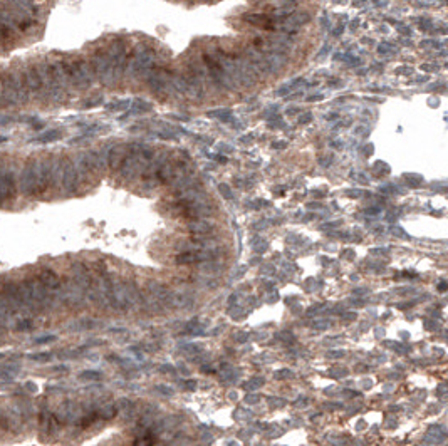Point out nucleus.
Listing matches in <instances>:
<instances>
[{
	"instance_id": "1",
	"label": "nucleus",
	"mask_w": 448,
	"mask_h": 446,
	"mask_svg": "<svg viewBox=\"0 0 448 446\" xmlns=\"http://www.w3.org/2000/svg\"><path fill=\"white\" fill-rule=\"evenodd\" d=\"M19 187L25 196H39L50 188V159L30 158L21 171Z\"/></svg>"
},
{
	"instance_id": "2",
	"label": "nucleus",
	"mask_w": 448,
	"mask_h": 446,
	"mask_svg": "<svg viewBox=\"0 0 448 446\" xmlns=\"http://www.w3.org/2000/svg\"><path fill=\"white\" fill-rule=\"evenodd\" d=\"M153 155H155V150L146 148L145 144H130V151L126 153L119 168L121 176L124 180H133L136 176H141L153 159Z\"/></svg>"
},
{
	"instance_id": "3",
	"label": "nucleus",
	"mask_w": 448,
	"mask_h": 446,
	"mask_svg": "<svg viewBox=\"0 0 448 446\" xmlns=\"http://www.w3.org/2000/svg\"><path fill=\"white\" fill-rule=\"evenodd\" d=\"M155 57H156L155 49L150 47L148 44H138L130 52V55H128L124 74H128L133 79L146 78L151 69L155 67Z\"/></svg>"
},
{
	"instance_id": "4",
	"label": "nucleus",
	"mask_w": 448,
	"mask_h": 446,
	"mask_svg": "<svg viewBox=\"0 0 448 446\" xmlns=\"http://www.w3.org/2000/svg\"><path fill=\"white\" fill-rule=\"evenodd\" d=\"M2 79V99L4 106H12V104H24L27 103L30 98L29 89L25 87L21 71H7L0 74Z\"/></svg>"
},
{
	"instance_id": "5",
	"label": "nucleus",
	"mask_w": 448,
	"mask_h": 446,
	"mask_svg": "<svg viewBox=\"0 0 448 446\" xmlns=\"http://www.w3.org/2000/svg\"><path fill=\"white\" fill-rule=\"evenodd\" d=\"M64 71L67 74L69 86H73L78 91H86L93 86L94 74L89 66V61L81 59V57H73V59L62 61Z\"/></svg>"
},
{
	"instance_id": "6",
	"label": "nucleus",
	"mask_w": 448,
	"mask_h": 446,
	"mask_svg": "<svg viewBox=\"0 0 448 446\" xmlns=\"http://www.w3.org/2000/svg\"><path fill=\"white\" fill-rule=\"evenodd\" d=\"M170 78H171L170 69L156 67V66L151 69L148 76H146V79H148V86L151 87V91L155 92L158 98H162V99L170 98V94L173 92Z\"/></svg>"
},
{
	"instance_id": "7",
	"label": "nucleus",
	"mask_w": 448,
	"mask_h": 446,
	"mask_svg": "<svg viewBox=\"0 0 448 446\" xmlns=\"http://www.w3.org/2000/svg\"><path fill=\"white\" fill-rule=\"evenodd\" d=\"M17 181L14 164L0 158V205L15 196Z\"/></svg>"
},
{
	"instance_id": "8",
	"label": "nucleus",
	"mask_w": 448,
	"mask_h": 446,
	"mask_svg": "<svg viewBox=\"0 0 448 446\" xmlns=\"http://www.w3.org/2000/svg\"><path fill=\"white\" fill-rule=\"evenodd\" d=\"M61 188L64 190V193L73 195L78 193V190L81 188L79 184V176H78V170H76V164L73 159H62V176H61Z\"/></svg>"
},
{
	"instance_id": "9",
	"label": "nucleus",
	"mask_w": 448,
	"mask_h": 446,
	"mask_svg": "<svg viewBox=\"0 0 448 446\" xmlns=\"http://www.w3.org/2000/svg\"><path fill=\"white\" fill-rule=\"evenodd\" d=\"M182 79H183V96H188L193 101H202L205 96L203 81L190 67H187V71L182 72Z\"/></svg>"
},
{
	"instance_id": "10",
	"label": "nucleus",
	"mask_w": 448,
	"mask_h": 446,
	"mask_svg": "<svg viewBox=\"0 0 448 446\" xmlns=\"http://www.w3.org/2000/svg\"><path fill=\"white\" fill-rule=\"evenodd\" d=\"M21 76H22L25 87L29 89V92H37L39 96L42 94V81H41V76H39V71H37L35 64H30V66L22 69Z\"/></svg>"
},
{
	"instance_id": "11",
	"label": "nucleus",
	"mask_w": 448,
	"mask_h": 446,
	"mask_svg": "<svg viewBox=\"0 0 448 446\" xmlns=\"http://www.w3.org/2000/svg\"><path fill=\"white\" fill-rule=\"evenodd\" d=\"M128 151H130V144H126V143L114 144L113 148L110 150V153L106 155V163H107V166H110L111 171H119L121 163H123V159H124Z\"/></svg>"
},
{
	"instance_id": "12",
	"label": "nucleus",
	"mask_w": 448,
	"mask_h": 446,
	"mask_svg": "<svg viewBox=\"0 0 448 446\" xmlns=\"http://www.w3.org/2000/svg\"><path fill=\"white\" fill-rule=\"evenodd\" d=\"M59 430V418L49 410H44L41 414V433L44 436L56 435V431Z\"/></svg>"
},
{
	"instance_id": "13",
	"label": "nucleus",
	"mask_w": 448,
	"mask_h": 446,
	"mask_svg": "<svg viewBox=\"0 0 448 446\" xmlns=\"http://www.w3.org/2000/svg\"><path fill=\"white\" fill-rule=\"evenodd\" d=\"M244 21L247 24L254 25V27H260V29H265V30H274L275 25H274V18L267 14H247L244 15Z\"/></svg>"
},
{
	"instance_id": "14",
	"label": "nucleus",
	"mask_w": 448,
	"mask_h": 446,
	"mask_svg": "<svg viewBox=\"0 0 448 446\" xmlns=\"http://www.w3.org/2000/svg\"><path fill=\"white\" fill-rule=\"evenodd\" d=\"M37 278L41 280L42 285L46 287V289L50 292V294H54V292H57V290L61 289L59 275H57V273L52 272V270H41L39 273H37Z\"/></svg>"
},
{
	"instance_id": "15",
	"label": "nucleus",
	"mask_w": 448,
	"mask_h": 446,
	"mask_svg": "<svg viewBox=\"0 0 448 446\" xmlns=\"http://www.w3.org/2000/svg\"><path fill=\"white\" fill-rule=\"evenodd\" d=\"M190 232L195 235V237H207L213 232V225L207 220H195L193 223H190Z\"/></svg>"
},
{
	"instance_id": "16",
	"label": "nucleus",
	"mask_w": 448,
	"mask_h": 446,
	"mask_svg": "<svg viewBox=\"0 0 448 446\" xmlns=\"http://www.w3.org/2000/svg\"><path fill=\"white\" fill-rule=\"evenodd\" d=\"M143 433L136 438L134 446H155L156 443V435L153 433V430H141Z\"/></svg>"
},
{
	"instance_id": "17",
	"label": "nucleus",
	"mask_w": 448,
	"mask_h": 446,
	"mask_svg": "<svg viewBox=\"0 0 448 446\" xmlns=\"http://www.w3.org/2000/svg\"><path fill=\"white\" fill-rule=\"evenodd\" d=\"M116 413H118V410H116V406H114V404L102 406L101 410H99V418H102V419H113L114 416H116Z\"/></svg>"
},
{
	"instance_id": "18",
	"label": "nucleus",
	"mask_w": 448,
	"mask_h": 446,
	"mask_svg": "<svg viewBox=\"0 0 448 446\" xmlns=\"http://www.w3.org/2000/svg\"><path fill=\"white\" fill-rule=\"evenodd\" d=\"M12 41V30L5 22L0 21V44H7Z\"/></svg>"
},
{
	"instance_id": "19",
	"label": "nucleus",
	"mask_w": 448,
	"mask_h": 446,
	"mask_svg": "<svg viewBox=\"0 0 448 446\" xmlns=\"http://www.w3.org/2000/svg\"><path fill=\"white\" fill-rule=\"evenodd\" d=\"M153 109V106L150 104V103H146V101H141V99H138L136 103H134V113H148V111H151Z\"/></svg>"
},
{
	"instance_id": "20",
	"label": "nucleus",
	"mask_w": 448,
	"mask_h": 446,
	"mask_svg": "<svg viewBox=\"0 0 448 446\" xmlns=\"http://www.w3.org/2000/svg\"><path fill=\"white\" fill-rule=\"evenodd\" d=\"M262 384H264V379H262V378H254L248 382H245L244 387H245V391H255V389H259Z\"/></svg>"
},
{
	"instance_id": "21",
	"label": "nucleus",
	"mask_w": 448,
	"mask_h": 446,
	"mask_svg": "<svg viewBox=\"0 0 448 446\" xmlns=\"http://www.w3.org/2000/svg\"><path fill=\"white\" fill-rule=\"evenodd\" d=\"M208 116H210V118H219V119H222V121H228V119H232V113H230L228 109H220V111H212V113H208Z\"/></svg>"
},
{
	"instance_id": "22",
	"label": "nucleus",
	"mask_w": 448,
	"mask_h": 446,
	"mask_svg": "<svg viewBox=\"0 0 448 446\" xmlns=\"http://www.w3.org/2000/svg\"><path fill=\"white\" fill-rule=\"evenodd\" d=\"M29 359H30V361H39V362H47V361L52 359V354H49V352L32 354V356H29Z\"/></svg>"
},
{
	"instance_id": "23",
	"label": "nucleus",
	"mask_w": 448,
	"mask_h": 446,
	"mask_svg": "<svg viewBox=\"0 0 448 446\" xmlns=\"http://www.w3.org/2000/svg\"><path fill=\"white\" fill-rule=\"evenodd\" d=\"M287 378H292V371H289V369H280V371L274 373V379H287Z\"/></svg>"
},
{
	"instance_id": "24",
	"label": "nucleus",
	"mask_w": 448,
	"mask_h": 446,
	"mask_svg": "<svg viewBox=\"0 0 448 446\" xmlns=\"http://www.w3.org/2000/svg\"><path fill=\"white\" fill-rule=\"evenodd\" d=\"M378 50H380V54H391V52H395L396 49L391 46V44L383 42V44H380V47H378Z\"/></svg>"
},
{
	"instance_id": "25",
	"label": "nucleus",
	"mask_w": 448,
	"mask_h": 446,
	"mask_svg": "<svg viewBox=\"0 0 448 446\" xmlns=\"http://www.w3.org/2000/svg\"><path fill=\"white\" fill-rule=\"evenodd\" d=\"M101 374L99 373H94V371H86L81 374V379H99Z\"/></svg>"
},
{
	"instance_id": "26",
	"label": "nucleus",
	"mask_w": 448,
	"mask_h": 446,
	"mask_svg": "<svg viewBox=\"0 0 448 446\" xmlns=\"http://www.w3.org/2000/svg\"><path fill=\"white\" fill-rule=\"evenodd\" d=\"M260 401V396H257V394H247L245 396V404H255Z\"/></svg>"
},
{
	"instance_id": "27",
	"label": "nucleus",
	"mask_w": 448,
	"mask_h": 446,
	"mask_svg": "<svg viewBox=\"0 0 448 446\" xmlns=\"http://www.w3.org/2000/svg\"><path fill=\"white\" fill-rule=\"evenodd\" d=\"M30 327H32L30 321H21L17 324V330H25V329H30Z\"/></svg>"
},
{
	"instance_id": "28",
	"label": "nucleus",
	"mask_w": 448,
	"mask_h": 446,
	"mask_svg": "<svg viewBox=\"0 0 448 446\" xmlns=\"http://www.w3.org/2000/svg\"><path fill=\"white\" fill-rule=\"evenodd\" d=\"M268 403H271L272 406H275V407H280V406H284L285 401L284 399H279V398H271V399H268Z\"/></svg>"
},
{
	"instance_id": "29",
	"label": "nucleus",
	"mask_w": 448,
	"mask_h": 446,
	"mask_svg": "<svg viewBox=\"0 0 448 446\" xmlns=\"http://www.w3.org/2000/svg\"><path fill=\"white\" fill-rule=\"evenodd\" d=\"M56 339L54 336H46V337H41V339H37L35 344H46V342H52Z\"/></svg>"
},
{
	"instance_id": "30",
	"label": "nucleus",
	"mask_w": 448,
	"mask_h": 446,
	"mask_svg": "<svg viewBox=\"0 0 448 446\" xmlns=\"http://www.w3.org/2000/svg\"><path fill=\"white\" fill-rule=\"evenodd\" d=\"M158 391H163V394H173V389L170 386H156Z\"/></svg>"
},
{
	"instance_id": "31",
	"label": "nucleus",
	"mask_w": 448,
	"mask_h": 446,
	"mask_svg": "<svg viewBox=\"0 0 448 446\" xmlns=\"http://www.w3.org/2000/svg\"><path fill=\"white\" fill-rule=\"evenodd\" d=\"M220 190H222V193L225 195V198H230V196H232V195H230V190H228L227 184H220Z\"/></svg>"
},
{
	"instance_id": "32",
	"label": "nucleus",
	"mask_w": 448,
	"mask_h": 446,
	"mask_svg": "<svg viewBox=\"0 0 448 446\" xmlns=\"http://www.w3.org/2000/svg\"><path fill=\"white\" fill-rule=\"evenodd\" d=\"M311 118H312V114H309V113H307V114H304L302 118H299V123H302V124L309 123V121H311Z\"/></svg>"
},
{
	"instance_id": "33",
	"label": "nucleus",
	"mask_w": 448,
	"mask_h": 446,
	"mask_svg": "<svg viewBox=\"0 0 448 446\" xmlns=\"http://www.w3.org/2000/svg\"><path fill=\"white\" fill-rule=\"evenodd\" d=\"M242 416H250V413L245 411V410H239V411L235 413V418H239V419H240Z\"/></svg>"
},
{
	"instance_id": "34",
	"label": "nucleus",
	"mask_w": 448,
	"mask_h": 446,
	"mask_svg": "<svg viewBox=\"0 0 448 446\" xmlns=\"http://www.w3.org/2000/svg\"><path fill=\"white\" fill-rule=\"evenodd\" d=\"M185 387H187V389H195L196 382L195 381H187V382H185Z\"/></svg>"
},
{
	"instance_id": "35",
	"label": "nucleus",
	"mask_w": 448,
	"mask_h": 446,
	"mask_svg": "<svg viewBox=\"0 0 448 446\" xmlns=\"http://www.w3.org/2000/svg\"><path fill=\"white\" fill-rule=\"evenodd\" d=\"M212 158H215V161L227 163V158H225V156H222V155H212Z\"/></svg>"
},
{
	"instance_id": "36",
	"label": "nucleus",
	"mask_w": 448,
	"mask_h": 446,
	"mask_svg": "<svg viewBox=\"0 0 448 446\" xmlns=\"http://www.w3.org/2000/svg\"><path fill=\"white\" fill-rule=\"evenodd\" d=\"M343 356H344L343 350H334L332 354H329V358H343Z\"/></svg>"
},
{
	"instance_id": "37",
	"label": "nucleus",
	"mask_w": 448,
	"mask_h": 446,
	"mask_svg": "<svg viewBox=\"0 0 448 446\" xmlns=\"http://www.w3.org/2000/svg\"><path fill=\"white\" fill-rule=\"evenodd\" d=\"M162 371H163V373H173V367H170L168 364H166V366L162 367Z\"/></svg>"
},
{
	"instance_id": "38",
	"label": "nucleus",
	"mask_w": 448,
	"mask_h": 446,
	"mask_svg": "<svg viewBox=\"0 0 448 446\" xmlns=\"http://www.w3.org/2000/svg\"><path fill=\"white\" fill-rule=\"evenodd\" d=\"M343 30H344V27H343V25H341V27H337V29H336L334 32H332V34H334V35H341V34H343Z\"/></svg>"
},
{
	"instance_id": "39",
	"label": "nucleus",
	"mask_w": 448,
	"mask_h": 446,
	"mask_svg": "<svg viewBox=\"0 0 448 446\" xmlns=\"http://www.w3.org/2000/svg\"><path fill=\"white\" fill-rule=\"evenodd\" d=\"M322 98H324V96H311L309 101H321Z\"/></svg>"
},
{
	"instance_id": "40",
	"label": "nucleus",
	"mask_w": 448,
	"mask_h": 446,
	"mask_svg": "<svg viewBox=\"0 0 448 446\" xmlns=\"http://www.w3.org/2000/svg\"><path fill=\"white\" fill-rule=\"evenodd\" d=\"M0 106H4V99H2V79H0Z\"/></svg>"
},
{
	"instance_id": "41",
	"label": "nucleus",
	"mask_w": 448,
	"mask_h": 446,
	"mask_svg": "<svg viewBox=\"0 0 448 446\" xmlns=\"http://www.w3.org/2000/svg\"><path fill=\"white\" fill-rule=\"evenodd\" d=\"M438 289H440L441 292H443V290L446 289V284H445V282H440V287H438Z\"/></svg>"
},
{
	"instance_id": "42",
	"label": "nucleus",
	"mask_w": 448,
	"mask_h": 446,
	"mask_svg": "<svg viewBox=\"0 0 448 446\" xmlns=\"http://www.w3.org/2000/svg\"><path fill=\"white\" fill-rule=\"evenodd\" d=\"M274 146H275V148H284V146H285V143H282V141H280V143H275Z\"/></svg>"
},
{
	"instance_id": "43",
	"label": "nucleus",
	"mask_w": 448,
	"mask_h": 446,
	"mask_svg": "<svg viewBox=\"0 0 448 446\" xmlns=\"http://www.w3.org/2000/svg\"><path fill=\"white\" fill-rule=\"evenodd\" d=\"M334 2H341V4H343V2H344V0H334Z\"/></svg>"
}]
</instances>
